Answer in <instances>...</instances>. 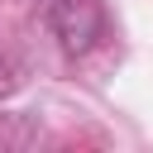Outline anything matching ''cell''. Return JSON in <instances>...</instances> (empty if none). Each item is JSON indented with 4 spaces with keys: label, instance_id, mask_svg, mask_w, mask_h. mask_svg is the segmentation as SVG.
Instances as JSON below:
<instances>
[{
    "label": "cell",
    "instance_id": "2",
    "mask_svg": "<svg viewBox=\"0 0 153 153\" xmlns=\"http://www.w3.org/2000/svg\"><path fill=\"white\" fill-rule=\"evenodd\" d=\"M19 86H24V72H19V62L0 53V100H10Z\"/></svg>",
    "mask_w": 153,
    "mask_h": 153
},
{
    "label": "cell",
    "instance_id": "1",
    "mask_svg": "<svg viewBox=\"0 0 153 153\" xmlns=\"http://www.w3.org/2000/svg\"><path fill=\"white\" fill-rule=\"evenodd\" d=\"M105 5L100 0H48V29L62 43V53L81 57L105 38Z\"/></svg>",
    "mask_w": 153,
    "mask_h": 153
}]
</instances>
